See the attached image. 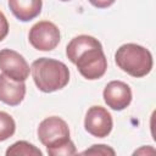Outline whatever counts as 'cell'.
Returning <instances> with one entry per match:
<instances>
[{"mask_svg":"<svg viewBox=\"0 0 156 156\" xmlns=\"http://www.w3.org/2000/svg\"><path fill=\"white\" fill-rule=\"evenodd\" d=\"M66 55L77 66L79 73L89 80L101 78L107 69L102 45L94 37L83 34L73 38L66 48Z\"/></svg>","mask_w":156,"mask_h":156,"instance_id":"6da1fadb","label":"cell"},{"mask_svg":"<svg viewBox=\"0 0 156 156\" xmlns=\"http://www.w3.org/2000/svg\"><path fill=\"white\" fill-rule=\"evenodd\" d=\"M30 72L37 88L43 93L60 90L69 82L68 67L58 60L40 57L33 61Z\"/></svg>","mask_w":156,"mask_h":156,"instance_id":"7a4b0ae2","label":"cell"},{"mask_svg":"<svg viewBox=\"0 0 156 156\" xmlns=\"http://www.w3.org/2000/svg\"><path fill=\"white\" fill-rule=\"evenodd\" d=\"M117 66L132 77L141 78L152 68V55L141 45L128 43L119 46L115 54Z\"/></svg>","mask_w":156,"mask_h":156,"instance_id":"3957f363","label":"cell"},{"mask_svg":"<svg viewBox=\"0 0 156 156\" xmlns=\"http://www.w3.org/2000/svg\"><path fill=\"white\" fill-rule=\"evenodd\" d=\"M30 45L40 51L54 50L60 43V29L49 21H40L35 23L28 35Z\"/></svg>","mask_w":156,"mask_h":156,"instance_id":"277c9868","label":"cell"},{"mask_svg":"<svg viewBox=\"0 0 156 156\" xmlns=\"http://www.w3.org/2000/svg\"><path fill=\"white\" fill-rule=\"evenodd\" d=\"M38 138L46 147L55 146L69 139V129L62 118L56 116L48 117L38 127Z\"/></svg>","mask_w":156,"mask_h":156,"instance_id":"5b68a950","label":"cell"},{"mask_svg":"<svg viewBox=\"0 0 156 156\" xmlns=\"http://www.w3.org/2000/svg\"><path fill=\"white\" fill-rule=\"evenodd\" d=\"M0 69L13 80L24 82L29 77V65L26 58L15 50H0Z\"/></svg>","mask_w":156,"mask_h":156,"instance_id":"8992f818","label":"cell"},{"mask_svg":"<svg viewBox=\"0 0 156 156\" xmlns=\"http://www.w3.org/2000/svg\"><path fill=\"white\" fill-rule=\"evenodd\" d=\"M112 117L102 106H91L84 119L85 130L96 138H105L112 130Z\"/></svg>","mask_w":156,"mask_h":156,"instance_id":"52a82bcc","label":"cell"},{"mask_svg":"<svg viewBox=\"0 0 156 156\" xmlns=\"http://www.w3.org/2000/svg\"><path fill=\"white\" fill-rule=\"evenodd\" d=\"M102 95L106 105L115 111L124 110L132 101V90L129 85L122 80H112L107 83Z\"/></svg>","mask_w":156,"mask_h":156,"instance_id":"ba28073f","label":"cell"},{"mask_svg":"<svg viewBox=\"0 0 156 156\" xmlns=\"http://www.w3.org/2000/svg\"><path fill=\"white\" fill-rule=\"evenodd\" d=\"M26 95L24 82H17L7 77L6 74H0V101L9 106H17L22 102Z\"/></svg>","mask_w":156,"mask_h":156,"instance_id":"9c48e42d","label":"cell"},{"mask_svg":"<svg viewBox=\"0 0 156 156\" xmlns=\"http://www.w3.org/2000/svg\"><path fill=\"white\" fill-rule=\"evenodd\" d=\"M43 0H9V7L13 16L22 21L29 22L41 12Z\"/></svg>","mask_w":156,"mask_h":156,"instance_id":"30bf717a","label":"cell"},{"mask_svg":"<svg viewBox=\"0 0 156 156\" xmlns=\"http://www.w3.org/2000/svg\"><path fill=\"white\" fill-rule=\"evenodd\" d=\"M41 156L43 152L35 147L33 144H29L28 141L21 140L15 144H12L6 150V156Z\"/></svg>","mask_w":156,"mask_h":156,"instance_id":"8fae6325","label":"cell"},{"mask_svg":"<svg viewBox=\"0 0 156 156\" xmlns=\"http://www.w3.org/2000/svg\"><path fill=\"white\" fill-rule=\"evenodd\" d=\"M16 123L15 119L6 112L0 111V141L11 138L15 134Z\"/></svg>","mask_w":156,"mask_h":156,"instance_id":"7c38bea8","label":"cell"},{"mask_svg":"<svg viewBox=\"0 0 156 156\" xmlns=\"http://www.w3.org/2000/svg\"><path fill=\"white\" fill-rule=\"evenodd\" d=\"M46 151L50 156H71L77 152L76 146L71 139H68L63 143H60L55 146L46 147Z\"/></svg>","mask_w":156,"mask_h":156,"instance_id":"4fadbf2b","label":"cell"},{"mask_svg":"<svg viewBox=\"0 0 156 156\" xmlns=\"http://www.w3.org/2000/svg\"><path fill=\"white\" fill-rule=\"evenodd\" d=\"M82 155H115V150L107 145H93L90 149L82 152Z\"/></svg>","mask_w":156,"mask_h":156,"instance_id":"5bb4252c","label":"cell"},{"mask_svg":"<svg viewBox=\"0 0 156 156\" xmlns=\"http://www.w3.org/2000/svg\"><path fill=\"white\" fill-rule=\"evenodd\" d=\"M7 34H9V22L5 15L0 11V41L4 40Z\"/></svg>","mask_w":156,"mask_h":156,"instance_id":"9a60e30c","label":"cell"},{"mask_svg":"<svg viewBox=\"0 0 156 156\" xmlns=\"http://www.w3.org/2000/svg\"><path fill=\"white\" fill-rule=\"evenodd\" d=\"M88 1L98 9H106V7L111 6L116 0H88Z\"/></svg>","mask_w":156,"mask_h":156,"instance_id":"2e32d148","label":"cell"},{"mask_svg":"<svg viewBox=\"0 0 156 156\" xmlns=\"http://www.w3.org/2000/svg\"><path fill=\"white\" fill-rule=\"evenodd\" d=\"M60 1H71V0H60Z\"/></svg>","mask_w":156,"mask_h":156,"instance_id":"e0dca14e","label":"cell"}]
</instances>
